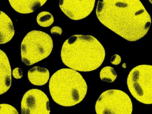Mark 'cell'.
<instances>
[{
	"label": "cell",
	"instance_id": "cell-19",
	"mask_svg": "<svg viewBox=\"0 0 152 114\" xmlns=\"http://www.w3.org/2000/svg\"><path fill=\"white\" fill-rule=\"evenodd\" d=\"M149 2H151V4H152V1H150V0Z\"/></svg>",
	"mask_w": 152,
	"mask_h": 114
},
{
	"label": "cell",
	"instance_id": "cell-16",
	"mask_svg": "<svg viewBox=\"0 0 152 114\" xmlns=\"http://www.w3.org/2000/svg\"><path fill=\"white\" fill-rule=\"evenodd\" d=\"M12 76L15 79H20L23 77V72L20 68L19 67H16L12 70Z\"/></svg>",
	"mask_w": 152,
	"mask_h": 114
},
{
	"label": "cell",
	"instance_id": "cell-2",
	"mask_svg": "<svg viewBox=\"0 0 152 114\" xmlns=\"http://www.w3.org/2000/svg\"><path fill=\"white\" fill-rule=\"evenodd\" d=\"M105 56L103 46L90 35L72 36L63 43L61 52L63 64L80 72H90L99 68Z\"/></svg>",
	"mask_w": 152,
	"mask_h": 114
},
{
	"label": "cell",
	"instance_id": "cell-17",
	"mask_svg": "<svg viewBox=\"0 0 152 114\" xmlns=\"http://www.w3.org/2000/svg\"><path fill=\"white\" fill-rule=\"evenodd\" d=\"M111 63L114 65H118L121 63V58L119 55L115 54L112 57Z\"/></svg>",
	"mask_w": 152,
	"mask_h": 114
},
{
	"label": "cell",
	"instance_id": "cell-7",
	"mask_svg": "<svg viewBox=\"0 0 152 114\" xmlns=\"http://www.w3.org/2000/svg\"><path fill=\"white\" fill-rule=\"evenodd\" d=\"M21 114H50V100L42 90L31 89L25 93L21 102Z\"/></svg>",
	"mask_w": 152,
	"mask_h": 114
},
{
	"label": "cell",
	"instance_id": "cell-8",
	"mask_svg": "<svg viewBox=\"0 0 152 114\" xmlns=\"http://www.w3.org/2000/svg\"><path fill=\"white\" fill-rule=\"evenodd\" d=\"M95 2V0H61L59 1V6L62 12L69 19L80 20L91 13Z\"/></svg>",
	"mask_w": 152,
	"mask_h": 114
},
{
	"label": "cell",
	"instance_id": "cell-13",
	"mask_svg": "<svg viewBox=\"0 0 152 114\" xmlns=\"http://www.w3.org/2000/svg\"><path fill=\"white\" fill-rule=\"evenodd\" d=\"M99 76L101 80L104 82L112 83L116 80L118 75L113 67L106 66L102 68Z\"/></svg>",
	"mask_w": 152,
	"mask_h": 114
},
{
	"label": "cell",
	"instance_id": "cell-3",
	"mask_svg": "<svg viewBox=\"0 0 152 114\" xmlns=\"http://www.w3.org/2000/svg\"><path fill=\"white\" fill-rule=\"evenodd\" d=\"M49 87L53 101L65 107H73L80 103L88 91L87 83L82 75L68 68L55 72L50 78Z\"/></svg>",
	"mask_w": 152,
	"mask_h": 114
},
{
	"label": "cell",
	"instance_id": "cell-1",
	"mask_svg": "<svg viewBox=\"0 0 152 114\" xmlns=\"http://www.w3.org/2000/svg\"><path fill=\"white\" fill-rule=\"evenodd\" d=\"M100 22L129 42L145 37L151 27V16L139 0H103L96 10Z\"/></svg>",
	"mask_w": 152,
	"mask_h": 114
},
{
	"label": "cell",
	"instance_id": "cell-15",
	"mask_svg": "<svg viewBox=\"0 0 152 114\" xmlns=\"http://www.w3.org/2000/svg\"><path fill=\"white\" fill-rule=\"evenodd\" d=\"M0 114H19V113L17 110L11 104H1Z\"/></svg>",
	"mask_w": 152,
	"mask_h": 114
},
{
	"label": "cell",
	"instance_id": "cell-14",
	"mask_svg": "<svg viewBox=\"0 0 152 114\" xmlns=\"http://www.w3.org/2000/svg\"><path fill=\"white\" fill-rule=\"evenodd\" d=\"M38 24L42 27H48L51 26L54 21L53 16L47 11L40 12L37 17Z\"/></svg>",
	"mask_w": 152,
	"mask_h": 114
},
{
	"label": "cell",
	"instance_id": "cell-12",
	"mask_svg": "<svg viewBox=\"0 0 152 114\" xmlns=\"http://www.w3.org/2000/svg\"><path fill=\"white\" fill-rule=\"evenodd\" d=\"M50 72L46 68L35 66L31 68L28 72V80L32 84L42 86L46 84L50 78Z\"/></svg>",
	"mask_w": 152,
	"mask_h": 114
},
{
	"label": "cell",
	"instance_id": "cell-4",
	"mask_svg": "<svg viewBox=\"0 0 152 114\" xmlns=\"http://www.w3.org/2000/svg\"><path fill=\"white\" fill-rule=\"evenodd\" d=\"M53 48V42L50 35L42 31H31L21 42V61L28 66L34 65L49 57Z\"/></svg>",
	"mask_w": 152,
	"mask_h": 114
},
{
	"label": "cell",
	"instance_id": "cell-5",
	"mask_svg": "<svg viewBox=\"0 0 152 114\" xmlns=\"http://www.w3.org/2000/svg\"><path fill=\"white\" fill-rule=\"evenodd\" d=\"M127 85L134 99L144 104H152V65H140L130 71Z\"/></svg>",
	"mask_w": 152,
	"mask_h": 114
},
{
	"label": "cell",
	"instance_id": "cell-6",
	"mask_svg": "<svg viewBox=\"0 0 152 114\" xmlns=\"http://www.w3.org/2000/svg\"><path fill=\"white\" fill-rule=\"evenodd\" d=\"M133 108L130 97L118 89L103 92L95 104L96 114H132Z\"/></svg>",
	"mask_w": 152,
	"mask_h": 114
},
{
	"label": "cell",
	"instance_id": "cell-18",
	"mask_svg": "<svg viewBox=\"0 0 152 114\" xmlns=\"http://www.w3.org/2000/svg\"><path fill=\"white\" fill-rule=\"evenodd\" d=\"M50 32L55 35H61L62 33V30L58 26H54L51 28Z\"/></svg>",
	"mask_w": 152,
	"mask_h": 114
},
{
	"label": "cell",
	"instance_id": "cell-11",
	"mask_svg": "<svg viewBox=\"0 0 152 114\" xmlns=\"http://www.w3.org/2000/svg\"><path fill=\"white\" fill-rule=\"evenodd\" d=\"M14 34L15 30L11 18L4 12L0 11V44L9 42Z\"/></svg>",
	"mask_w": 152,
	"mask_h": 114
},
{
	"label": "cell",
	"instance_id": "cell-10",
	"mask_svg": "<svg viewBox=\"0 0 152 114\" xmlns=\"http://www.w3.org/2000/svg\"><path fill=\"white\" fill-rule=\"evenodd\" d=\"M12 8L17 12L21 14H28L32 13L37 9L42 7L46 2L47 0H19V1H9Z\"/></svg>",
	"mask_w": 152,
	"mask_h": 114
},
{
	"label": "cell",
	"instance_id": "cell-9",
	"mask_svg": "<svg viewBox=\"0 0 152 114\" xmlns=\"http://www.w3.org/2000/svg\"><path fill=\"white\" fill-rule=\"evenodd\" d=\"M12 81V70L8 57L0 50V95L8 91Z\"/></svg>",
	"mask_w": 152,
	"mask_h": 114
}]
</instances>
